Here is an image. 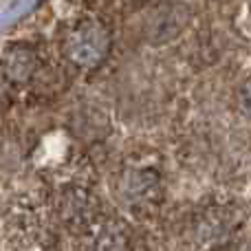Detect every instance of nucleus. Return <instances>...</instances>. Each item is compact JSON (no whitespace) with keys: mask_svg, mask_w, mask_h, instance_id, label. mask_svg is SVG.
<instances>
[{"mask_svg":"<svg viewBox=\"0 0 251 251\" xmlns=\"http://www.w3.org/2000/svg\"><path fill=\"white\" fill-rule=\"evenodd\" d=\"M238 108L243 110L247 117H251V79H247L238 91Z\"/></svg>","mask_w":251,"mask_h":251,"instance_id":"nucleus-7","label":"nucleus"},{"mask_svg":"<svg viewBox=\"0 0 251 251\" xmlns=\"http://www.w3.org/2000/svg\"><path fill=\"white\" fill-rule=\"evenodd\" d=\"M62 214H64L66 223L73 227H88L95 218V209H93V201L84 192H73L69 199L62 201Z\"/></svg>","mask_w":251,"mask_h":251,"instance_id":"nucleus-5","label":"nucleus"},{"mask_svg":"<svg viewBox=\"0 0 251 251\" xmlns=\"http://www.w3.org/2000/svg\"><path fill=\"white\" fill-rule=\"evenodd\" d=\"M97 251H130V236L122 225H106L97 236Z\"/></svg>","mask_w":251,"mask_h":251,"instance_id":"nucleus-6","label":"nucleus"},{"mask_svg":"<svg viewBox=\"0 0 251 251\" xmlns=\"http://www.w3.org/2000/svg\"><path fill=\"white\" fill-rule=\"evenodd\" d=\"M40 69H42V60H40L38 51L33 47H26V44L9 47L0 60L2 77L13 86H25V84L33 82Z\"/></svg>","mask_w":251,"mask_h":251,"instance_id":"nucleus-2","label":"nucleus"},{"mask_svg":"<svg viewBox=\"0 0 251 251\" xmlns=\"http://www.w3.org/2000/svg\"><path fill=\"white\" fill-rule=\"evenodd\" d=\"M190 20V13H187L185 7L181 4H165V7L159 9L154 22H152V35L159 42H165V40H172L174 35H178L183 31V26Z\"/></svg>","mask_w":251,"mask_h":251,"instance_id":"nucleus-4","label":"nucleus"},{"mask_svg":"<svg viewBox=\"0 0 251 251\" xmlns=\"http://www.w3.org/2000/svg\"><path fill=\"white\" fill-rule=\"evenodd\" d=\"M134 2H148V0H134Z\"/></svg>","mask_w":251,"mask_h":251,"instance_id":"nucleus-8","label":"nucleus"},{"mask_svg":"<svg viewBox=\"0 0 251 251\" xmlns=\"http://www.w3.org/2000/svg\"><path fill=\"white\" fill-rule=\"evenodd\" d=\"M122 196L128 203V207L132 209H141V207H150L159 201L161 196V183L159 176L150 170H132L122 178Z\"/></svg>","mask_w":251,"mask_h":251,"instance_id":"nucleus-3","label":"nucleus"},{"mask_svg":"<svg viewBox=\"0 0 251 251\" xmlns=\"http://www.w3.org/2000/svg\"><path fill=\"white\" fill-rule=\"evenodd\" d=\"M62 55L82 71H95L113 53V29L100 16H82L73 20L60 40Z\"/></svg>","mask_w":251,"mask_h":251,"instance_id":"nucleus-1","label":"nucleus"}]
</instances>
